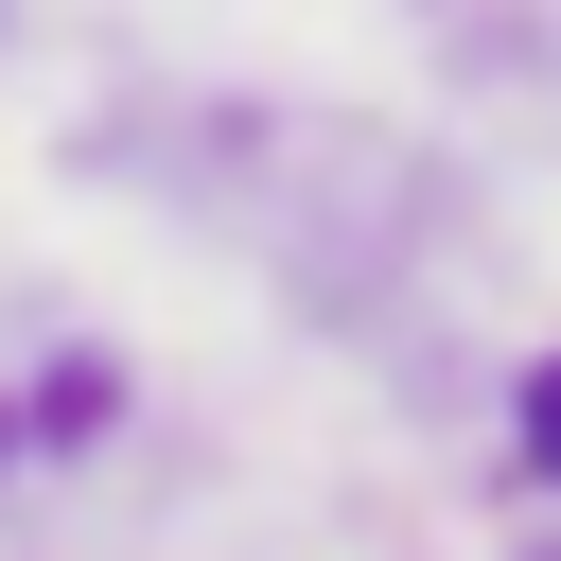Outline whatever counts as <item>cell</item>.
I'll use <instances>...</instances> for the list:
<instances>
[{"mask_svg":"<svg viewBox=\"0 0 561 561\" xmlns=\"http://www.w3.org/2000/svg\"><path fill=\"white\" fill-rule=\"evenodd\" d=\"M526 456L561 473V368H526Z\"/></svg>","mask_w":561,"mask_h":561,"instance_id":"obj_1","label":"cell"}]
</instances>
